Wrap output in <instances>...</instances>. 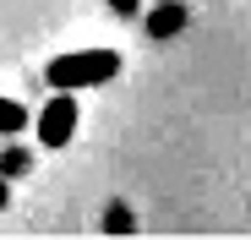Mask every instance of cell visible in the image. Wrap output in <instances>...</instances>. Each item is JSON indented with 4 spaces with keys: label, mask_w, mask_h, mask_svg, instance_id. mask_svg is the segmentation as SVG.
<instances>
[{
    "label": "cell",
    "mask_w": 251,
    "mask_h": 240,
    "mask_svg": "<svg viewBox=\"0 0 251 240\" xmlns=\"http://www.w3.org/2000/svg\"><path fill=\"white\" fill-rule=\"evenodd\" d=\"M44 76H50V88H66V93H76V88H104V82L120 76V55H115V49H71V55H55V60L44 66Z\"/></svg>",
    "instance_id": "6da1fadb"
},
{
    "label": "cell",
    "mask_w": 251,
    "mask_h": 240,
    "mask_svg": "<svg viewBox=\"0 0 251 240\" xmlns=\"http://www.w3.org/2000/svg\"><path fill=\"white\" fill-rule=\"evenodd\" d=\"M76 137V98L66 88H55V98L38 109V142L44 147H66Z\"/></svg>",
    "instance_id": "7a4b0ae2"
},
{
    "label": "cell",
    "mask_w": 251,
    "mask_h": 240,
    "mask_svg": "<svg viewBox=\"0 0 251 240\" xmlns=\"http://www.w3.org/2000/svg\"><path fill=\"white\" fill-rule=\"evenodd\" d=\"M180 27H186V6H180V0H164V6L148 11V33L153 38H175Z\"/></svg>",
    "instance_id": "3957f363"
},
{
    "label": "cell",
    "mask_w": 251,
    "mask_h": 240,
    "mask_svg": "<svg viewBox=\"0 0 251 240\" xmlns=\"http://www.w3.org/2000/svg\"><path fill=\"white\" fill-rule=\"evenodd\" d=\"M27 126V109L17 104V98H6V93H0V137H17Z\"/></svg>",
    "instance_id": "277c9868"
},
{
    "label": "cell",
    "mask_w": 251,
    "mask_h": 240,
    "mask_svg": "<svg viewBox=\"0 0 251 240\" xmlns=\"http://www.w3.org/2000/svg\"><path fill=\"white\" fill-rule=\"evenodd\" d=\"M22 169H27V153H22V147H6V153H0V175H6V180L22 175Z\"/></svg>",
    "instance_id": "5b68a950"
},
{
    "label": "cell",
    "mask_w": 251,
    "mask_h": 240,
    "mask_svg": "<svg viewBox=\"0 0 251 240\" xmlns=\"http://www.w3.org/2000/svg\"><path fill=\"white\" fill-rule=\"evenodd\" d=\"M137 6L142 0H109V11H120V17H137Z\"/></svg>",
    "instance_id": "8992f818"
},
{
    "label": "cell",
    "mask_w": 251,
    "mask_h": 240,
    "mask_svg": "<svg viewBox=\"0 0 251 240\" xmlns=\"http://www.w3.org/2000/svg\"><path fill=\"white\" fill-rule=\"evenodd\" d=\"M0 208H6V175H0Z\"/></svg>",
    "instance_id": "52a82bcc"
}]
</instances>
